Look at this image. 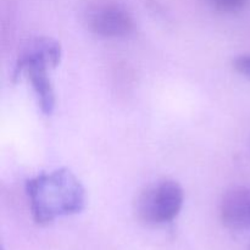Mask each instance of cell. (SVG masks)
<instances>
[{"label":"cell","instance_id":"obj_8","mask_svg":"<svg viewBox=\"0 0 250 250\" xmlns=\"http://www.w3.org/2000/svg\"><path fill=\"white\" fill-rule=\"evenodd\" d=\"M249 250H250V249H249Z\"/></svg>","mask_w":250,"mask_h":250},{"label":"cell","instance_id":"obj_6","mask_svg":"<svg viewBox=\"0 0 250 250\" xmlns=\"http://www.w3.org/2000/svg\"><path fill=\"white\" fill-rule=\"evenodd\" d=\"M216 9L225 12H236L243 9L248 0H210Z\"/></svg>","mask_w":250,"mask_h":250},{"label":"cell","instance_id":"obj_5","mask_svg":"<svg viewBox=\"0 0 250 250\" xmlns=\"http://www.w3.org/2000/svg\"><path fill=\"white\" fill-rule=\"evenodd\" d=\"M220 215L225 226L234 231H250V186H239L224 195Z\"/></svg>","mask_w":250,"mask_h":250},{"label":"cell","instance_id":"obj_7","mask_svg":"<svg viewBox=\"0 0 250 250\" xmlns=\"http://www.w3.org/2000/svg\"><path fill=\"white\" fill-rule=\"evenodd\" d=\"M233 67L237 72L250 80V55H241L234 59Z\"/></svg>","mask_w":250,"mask_h":250},{"label":"cell","instance_id":"obj_2","mask_svg":"<svg viewBox=\"0 0 250 250\" xmlns=\"http://www.w3.org/2000/svg\"><path fill=\"white\" fill-rule=\"evenodd\" d=\"M61 46L56 41L46 37L33 38L20 54L14 70V78L26 75L38 99L42 112L50 115L55 107V93L49 77V68L60 63Z\"/></svg>","mask_w":250,"mask_h":250},{"label":"cell","instance_id":"obj_1","mask_svg":"<svg viewBox=\"0 0 250 250\" xmlns=\"http://www.w3.org/2000/svg\"><path fill=\"white\" fill-rule=\"evenodd\" d=\"M26 194L32 217L38 225L78 214L85 207L84 188L67 168L42 172L28 180Z\"/></svg>","mask_w":250,"mask_h":250},{"label":"cell","instance_id":"obj_3","mask_svg":"<svg viewBox=\"0 0 250 250\" xmlns=\"http://www.w3.org/2000/svg\"><path fill=\"white\" fill-rule=\"evenodd\" d=\"M185 193L176 181L163 180L153 183L139 195L137 212L149 225H164L173 221L182 210Z\"/></svg>","mask_w":250,"mask_h":250},{"label":"cell","instance_id":"obj_4","mask_svg":"<svg viewBox=\"0 0 250 250\" xmlns=\"http://www.w3.org/2000/svg\"><path fill=\"white\" fill-rule=\"evenodd\" d=\"M87 26L94 34L105 38H120L133 32L134 21L128 10L114 1H98L85 14Z\"/></svg>","mask_w":250,"mask_h":250}]
</instances>
